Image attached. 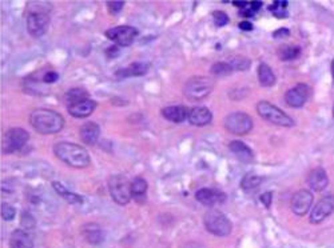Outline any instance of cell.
<instances>
[{
    "mask_svg": "<svg viewBox=\"0 0 334 248\" xmlns=\"http://www.w3.org/2000/svg\"><path fill=\"white\" fill-rule=\"evenodd\" d=\"M213 120V113L206 107H195L190 111L189 115V121L195 127H203L211 123Z\"/></svg>",
    "mask_w": 334,
    "mask_h": 248,
    "instance_id": "obj_19",
    "label": "cell"
},
{
    "mask_svg": "<svg viewBox=\"0 0 334 248\" xmlns=\"http://www.w3.org/2000/svg\"><path fill=\"white\" fill-rule=\"evenodd\" d=\"M190 111L186 105H167L162 108V116L169 121L173 123H182L186 119H189Z\"/></svg>",
    "mask_w": 334,
    "mask_h": 248,
    "instance_id": "obj_15",
    "label": "cell"
},
{
    "mask_svg": "<svg viewBox=\"0 0 334 248\" xmlns=\"http://www.w3.org/2000/svg\"><path fill=\"white\" fill-rule=\"evenodd\" d=\"M227 63L231 66L233 71H246L252 66L250 59L245 58V56H233V58H230Z\"/></svg>",
    "mask_w": 334,
    "mask_h": 248,
    "instance_id": "obj_30",
    "label": "cell"
},
{
    "mask_svg": "<svg viewBox=\"0 0 334 248\" xmlns=\"http://www.w3.org/2000/svg\"><path fill=\"white\" fill-rule=\"evenodd\" d=\"M262 7V2H252L250 3V8H252V11L256 14L257 11H260V8Z\"/></svg>",
    "mask_w": 334,
    "mask_h": 248,
    "instance_id": "obj_42",
    "label": "cell"
},
{
    "mask_svg": "<svg viewBox=\"0 0 334 248\" xmlns=\"http://www.w3.org/2000/svg\"><path fill=\"white\" fill-rule=\"evenodd\" d=\"M210 72L214 76H227V75L233 72V68H231V66L227 62H217L211 66Z\"/></svg>",
    "mask_w": 334,
    "mask_h": 248,
    "instance_id": "obj_31",
    "label": "cell"
},
{
    "mask_svg": "<svg viewBox=\"0 0 334 248\" xmlns=\"http://www.w3.org/2000/svg\"><path fill=\"white\" fill-rule=\"evenodd\" d=\"M106 56H107V58H117V56H119V48H118V46H113L107 48V50H106Z\"/></svg>",
    "mask_w": 334,
    "mask_h": 248,
    "instance_id": "obj_39",
    "label": "cell"
},
{
    "mask_svg": "<svg viewBox=\"0 0 334 248\" xmlns=\"http://www.w3.org/2000/svg\"><path fill=\"white\" fill-rule=\"evenodd\" d=\"M86 99H90V97L89 92L85 88H72L70 91H67L66 95H64V103L67 104V107L86 100Z\"/></svg>",
    "mask_w": 334,
    "mask_h": 248,
    "instance_id": "obj_27",
    "label": "cell"
},
{
    "mask_svg": "<svg viewBox=\"0 0 334 248\" xmlns=\"http://www.w3.org/2000/svg\"><path fill=\"white\" fill-rule=\"evenodd\" d=\"M30 135L23 128H10L3 138V151L6 154H14L20 151L28 143Z\"/></svg>",
    "mask_w": 334,
    "mask_h": 248,
    "instance_id": "obj_8",
    "label": "cell"
},
{
    "mask_svg": "<svg viewBox=\"0 0 334 248\" xmlns=\"http://www.w3.org/2000/svg\"><path fill=\"white\" fill-rule=\"evenodd\" d=\"M107 7H109V11L111 15H118L125 7V2H109Z\"/></svg>",
    "mask_w": 334,
    "mask_h": 248,
    "instance_id": "obj_36",
    "label": "cell"
},
{
    "mask_svg": "<svg viewBox=\"0 0 334 248\" xmlns=\"http://www.w3.org/2000/svg\"><path fill=\"white\" fill-rule=\"evenodd\" d=\"M10 247L11 248H32L34 241H32L31 235L22 228L15 229L10 236Z\"/></svg>",
    "mask_w": 334,
    "mask_h": 248,
    "instance_id": "obj_22",
    "label": "cell"
},
{
    "mask_svg": "<svg viewBox=\"0 0 334 248\" xmlns=\"http://www.w3.org/2000/svg\"><path fill=\"white\" fill-rule=\"evenodd\" d=\"M203 223H205L207 231L215 235V236H229L231 233V228H233L229 217L215 208L209 209L205 213Z\"/></svg>",
    "mask_w": 334,
    "mask_h": 248,
    "instance_id": "obj_4",
    "label": "cell"
},
{
    "mask_svg": "<svg viewBox=\"0 0 334 248\" xmlns=\"http://www.w3.org/2000/svg\"><path fill=\"white\" fill-rule=\"evenodd\" d=\"M258 80L264 87H273L276 84V75L266 63H261L258 67Z\"/></svg>",
    "mask_w": 334,
    "mask_h": 248,
    "instance_id": "obj_26",
    "label": "cell"
},
{
    "mask_svg": "<svg viewBox=\"0 0 334 248\" xmlns=\"http://www.w3.org/2000/svg\"><path fill=\"white\" fill-rule=\"evenodd\" d=\"M334 212V195H326L311 209L310 212V223L313 224H319L325 219L330 216Z\"/></svg>",
    "mask_w": 334,
    "mask_h": 248,
    "instance_id": "obj_11",
    "label": "cell"
},
{
    "mask_svg": "<svg viewBox=\"0 0 334 248\" xmlns=\"http://www.w3.org/2000/svg\"><path fill=\"white\" fill-rule=\"evenodd\" d=\"M52 187H54L55 192H56L59 196H62V198L64 199L67 203H70V204H83V202H85V199H83L80 195L74 194V192H71L70 190H67L62 183L52 182Z\"/></svg>",
    "mask_w": 334,
    "mask_h": 248,
    "instance_id": "obj_25",
    "label": "cell"
},
{
    "mask_svg": "<svg viewBox=\"0 0 334 248\" xmlns=\"http://www.w3.org/2000/svg\"><path fill=\"white\" fill-rule=\"evenodd\" d=\"M289 35H290V31H289L288 28H280V30H277V31L273 34L274 38H286V36Z\"/></svg>",
    "mask_w": 334,
    "mask_h": 248,
    "instance_id": "obj_40",
    "label": "cell"
},
{
    "mask_svg": "<svg viewBox=\"0 0 334 248\" xmlns=\"http://www.w3.org/2000/svg\"><path fill=\"white\" fill-rule=\"evenodd\" d=\"M239 28H241L242 31H253L252 22H249V20H242L241 23H239Z\"/></svg>",
    "mask_w": 334,
    "mask_h": 248,
    "instance_id": "obj_41",
    "label": "cell"
},
{
    "mask_svg": "<svg viewBox=\"0 0 334 248\" xmlns=\"http://www.w3.org/2000/svg\"><path fill=\"white\" fill-rule=\"evenodd\" d=\"M288 3L286 2H274L270 6V11L274 14L277 18H286L288 16Z\"/></svg>",
    "mask_w": 334,
    "mask_h": 248,
    "instance_id": "obj_33",
    "label": "cell"
},
{
    "mask_svg": "<svg viewBox=\"0 0 334 248\" xmlns=\"http://www.w3.org/2000/svg\"><path fill=\"white\" fill-rule=\"evenodd\" d=\"M301 54V48L295 46H282L278 50V56L281 60H293V59L298 58Z\"/></svg>",
    "mask_w": 334,
    "mask_h": 248,
    "instance_id": "obj_28",
    "label": "cell"
},
{
    "mask_svg": "<svg viewBox=\"0 0 334 248\" xmlns=\"http://www.w3.org/2000/svg\"><path fill=\"white\" fill-rule=\"evenodd\" d=\"M148 184L142 176L132 179L131 182V196L136 203H143L146 200V195H147Z\"/></svg>",
    "mask_w": 334,
    "mask_h": 248,
    "instance_id": "obj_24",
    "label": "cell"
},
{
    "mask_svg": "<svg viewBox=\"0 0 334 248\" xmlns=\"http://www.w3.org/2000/svg\"><path fill=\"white\" fill-rule=\"evenodd\" d=\"M83 236L90 244L98 245L105 240V232L97 223H87L83 225Z\"/></svg>",
    "mask_w": 334,
    "mask_h": 248,
    "instance_id": "obj_20",
    "label": "cell"
},
{
    "mask_svg": "<svg viewBox=\"0 0 334 248\" xmlns=\"http://www.w3.org/2000/svg\"><path fill=\"white\" fill-rule=\"evenodd\" d=\"M261 183H262V178H261V176L254 174H247L242 179L241 188L245 191H252L260 186Z\"/></svg>",
    "mask_w": 334,
    "mask_h": 248,
    "instance_id": "obj_29",
    "label": "cell"
},
{
    "mask_svg": "<svg viewBox=\"0 0 334 248\" xmlns=\"http://www.w3.org/2000/svg\"><path fill=\"white\" fill-rule=\"evenodd\" d=\"M214 88V83L206 76H194L185 84L183 93L191 101H199L207 97Z\"/></svg>",
    "mask_w": 334,
    "mask_h": 248,
    "instance_id": "obj_5",
    "label": "cell"
},
{
    "mask_svg": "<svg viewBox=\"0 0 334 248\" xmlns=\"http://www.w3.org/2000/svg\"><path fill=\"white\" fill-rule=\"evenodd\" d=\"M54 154L60 162L71 168H86L91 163L89 151L82 146L70 142H60L54 146Z\"/></svg>",
    "mask_w": 334,
    "mask_h": 248,
    "instance_id": "obj_1",
    "label": "cell"
},
{
    "mask_svg": "<svg viewBox=\"0 0 334 248\" xmlns=\"http://www.w3.org/2000/svg\"><path fill=\"white\" fill-rule=\"evenodd\" d=\"M314 196L309 190H299L292 196L290 200V208L297 216H305L313 204Z\"/></svg>",
    "mask_w": 334,
    "mask_h": 248,
    "instance_id": "obj_12",
    "label": "cell"
},
{
    "mask_svg": "<svg viewBox=\"0 0 334 248\" xmlns=\"http://www.w3.org/2000/svg\"><path fill=\"white\" fill-rule=\"evenodd\" d=\"M16 215V209L15 207H12L11 204H8V203H3L2 204V217H3L4 220H12Z\"/></svg>",
    "mask_w": 334,
    "mask_h": 248,
    "instance_id": "obj_34",
    "label": "cell"
},
{
    "mask_svg": "<svg viewBox=\"0 0 334 248\" xmlns=\"http://www.w3.org/2000/svg\"><path fill=\"white\" fill-rule=\"evenodd\" d=\"M331 113H333V117H334V104H333V111H331Z\"/></svg>",
    "mask_w": 334,
    "mask_h": 248,
    "instance_id": "obj_44",
    "label": "cell"
},
{
    "mask_svg": "<svg viewBox=\"0 0 334 248\" xmlns=\"http://www.w3.org/2000/svg\"><path fill=\"white\" fill-rule=\"evenodd\" d=\"M331 76H333V79H334V59H333V62H331Z\"/></svg>",
    "mask_w": 334,
    "mask_h": 248,
    "instance_id": "obj_43",
    "label": "cell"
},
{
    "mask_svg": "<svg viewBox=\"0 0 334 248\" xmlns=\"http://www.w3.org/2000/svg\"><path fill=\"white\" fill-rule=\"evenodd\" d=\"M50 26L48 11H35L32 10L27 16V31L32 38H42L46 35Z\"/></svg>",
    "mask_w": 334,
    "mask_h": 248,
    "instance_id": "obj_9",
    "label": "cell"
},
{
    "mask_svg": "<svg viewBox=\"0 0 334 248\" xmlns=\"http://www.w3.org/2000/svg\"><path fill=\"white\" fill-rule=\"evenodd\" d=\"M213 18H214V23H215L217 27H223V26H226V24L229 23V16L226 15L225 12L215 11L213 14Z\"/></svg>",
    "mask_w": 334,
    "mask_h": 248,
    "instance_id": "obj_35",
    "label": "cell"
},
{
    "mask_svg": "<svg viewBox=\"0 0 334 248\" xmlns=\"http://www.w3.org/2000/svg\"><path fill=\"white\" fill-rule=\"evenodd\" d=\"M257 112L264 120L269 121V123L276 124L280 127H294V120L289 116L288 113L266 100L260 101L257 104Z\"/></svg>",
    "mask_w": 334,
    "mask_h": 248,
    "instance_id": "obj_3",
    "label": "cell"
},
{
    "mask_svg": "<svg viewBox=\"0 0 334 248\" xmlns=\"http://www.w3.org/2000/svg\"><path fill=\"white\" fill-rule=\"evenodd\" d=\"M79 135H80V139L85 142L86 144L89 146H93V144L97 143L98 138L101 135V128L97 123L94 121H87L80 127L79 130Z\"/></svg>",
    "mask_w": 334,
    "mask_h": 248,
    "instance_id": "obj_21",
    "label": "cell"
},
{
    "mask_svg": "<svg viewBox=\"0 0 334 248\" xmlns=\"http://www.w3.org/2000/svg\"><path fill=\"white\" fill-rule=\"evenodd\" d=\"M195 199L203 206L214 207L217 204L225 203L226 195L222 191L213 190V188H201V190L197 191Z\"/></svg>",
    "mask_w": 334,
    "mask_h": 248,
    "instance_id": "obj_14",
    "label": "cell"
},
{
    "mask_svg": "<svg viewBox=\"0 0 334 248\" xmlns=\"http://www.w3.org/2000/svg\"><path fill=\"white\" fill-rule=\"evenodd\" d=\"M261 202H262V204H264L265 207H270V204H272V200H273V192H265V194L261 195Z\"/></svg>",
    "mask_w": 334,
    "mask_h": 248,
    "instance_id": "obj_38",
    "label": "cell"
},
{
    "mask_svg": "<svg viewBox=\"0 0 334 248\" xmlns=\"http://www.w3.org/2000/svg\"><path fill=\"white\" fill-rule=\"evenodd\" d=\"M95 108H97V103L91 100V99H86V100L79 101V103H75V104L67 107L68 113H70L71 116L78 117V119L90 116L95 111Z\"/></svg>",
    "mask_w": 334,
    "mask_h": 248,
    "instance_id": "obj_18",
    "label": "cell"
},
{
    "mask_svg": "<svg viewBox=\"0 0 334 248\" xmlns=\"http://www.w3.org/2000/svg\"><path fill=\"white\" fill-rule=\"evenodd\" d=\"M138 34V30L131 26H118L106 31V38L115 43V46L127 47L135 42Z\"/></svg>",
    "mask_w": 334,
    "mask_h": 248,
    "instance_id": "obj_10",
    "label": "cell"
},
{
    "mask_svg": "<svg viewBox=\"0 0 334 248\" xmlns=\"http://www.w3.org/2000/svg\"><path fill=\"white\" fill-rule=\"evenodd\" d=\"M30 124L42 135H54L63 130L64 119L60 113L55 112L52 109L38 108L30 115Z\"/></svg>",
    "mask_w": 334,
    "mask_h": 248,
    "instance_id": "obj_2",
    "label": "cell"
},
{
    "mask_svg": "<svg viewBox=\"0 0 334 248\" xmlns=\"http://www.w3.org/2000/svg\"><path fill=\"white\" fill-rule=\"evenodd\" d=\"M20 225H22V229H24V231L34 229L36 225L35 217L32 216L30 212H27V211H24V212L20 215Z\"/></svg>",
    "mask_w": 334,
    "mask_h": 248,
    "instance_id": "obj_32",
    "label": "cell"
},
{
    "mask_svg": "<svg viewBox=\"0 0 334 248\" xmlns=\"http://www.w3.org/2000/svg\"><path fill=\"white\" fill-rule=\"evenodd\" d=\"M223 126L230 134L242 136L253 130V119L245 112H233L225 117Z\"/></svg>",
    "mask_w": 334,
    "mask_h": 248,
    "instance_id": "obj_7",
    "label": "cell"
},
{
    "mask_svg": "<svg viewBox=\"0 0 334 248\" xmlns=\"http://www.w3.org/2000/svg\"><path fill=\"white\" fill-rule=\"evenodd\" d=\"M229 148L230 151L233 152L234 155L237 156L241 162H245V163H250V162H253V158H254L253 151L246 146L245 143H243V142H241V140H234V142H231Z\"/></svg>",
    "mask_w": 334,
    "mask_h": 248,
    "instance_id": "obj_23",
    "label": "cell"
},
{
    "mask_svg": "<svg viewBox=\"0 0 334 248\" xmlns=\"http://www.w3.org/2000/svg\"><path fill=\"white\" fill-rule=\"evenodd\" d=\"M148 68H150V64H148V63L134 62L128 67H126V68H122V70L117 71V72H115V76L119 79L143 76V75L147 74Z\"/></svg>",
    "mask_w": 334,
    "mask_h": 248,
    "instance_id": "obj_17",
    "label": "cell"
},
{
    "mask_svg": "<svg viewBox=\"0 0 334 248\" xmlns=\"http://www.w3.org/2000/svg\"><path fill=\"white\" fill-rule=\"evenodd\" d=\"M109 191L114 202L119 206H126L132 199L131 183L123 175H113L109 179Z\"/></svg>",
    "mask_w": 334,
    "mask_h": 248,
    "instance_id": "obj_6",
    "label": "cell"
},
{
    "mask_svg": "<svg viewBox=\"0 0 334 248\" xmlns=\"http://www.w3.org/2000/svg\"><path fill=\"white\" fill-rule=\"evenodd\" d=\"M310 88L306 83H298V84L290 88L285 95V101L292 108H301L309 99Z\"/></svg>",
    "mask_w": 334,
    "mask_h": 248,
    "instance_id": "obj_13",
    "label": "cell"
},
{
    "mask_svg": "<svg viewBox=\"0 0 334 248\" xmlns=\"http://www.w3.org/2000/svg\"><path fill=\"white\" fill-rule=\"evenodd\" d=\"M58 79H59V75L56 74L55 71H50V72H47V74L43 75L42 82L44 83V84H54Z\"/></svg>",
    "mask_w": 334,
    "mask_h": 248,
    "instance_id": "obj_37",
    "label": "cell"
},
{
    "mask_svg": "<svg viewBox=\"0 0 334 248\" xmlns=\"http://www.w3.org/2000/svg\"><path fill=\"white\" fill-rule=\"evenodd\" d=\"M307 184L310 187L313 191H317V192H321L327 187L329 184V178H327L326 171L318 167V168H314L311 170V172L307 176Z\"/></svg>",
    "mask_w": 334,
    "mask_h": 248,
    "instance_id": "obj_16",
    "label": "cell"
}]
</instances>
